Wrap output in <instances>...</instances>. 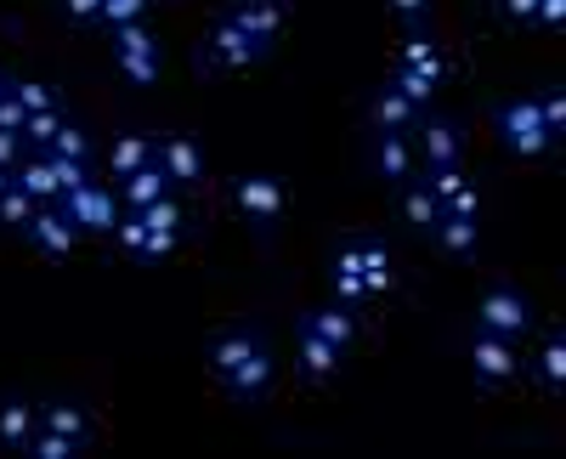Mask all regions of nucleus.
Listing matches in <instances>:
<instances>
[{"label":"nucleus","instance_id":"f257e3e1","mask_svg":"<svg viewBox=\"0 0 566 459\" xmlns=\"http://www.w3.org/2000/svg\"><path fill=\"white\" fill-rule=\"evenodd\" d=\"M210 363H216V380L239 397V403H255L272 380V352H266V335L239 324V330H227L216 346H210Z\"/></svg>","mask_w":566,"mask_h":459},{"label":"nucleus","instance_id":"f03ea898","mask_svg":"<svg viewBox=\"0 0 566 459\" xmlns=\"http://www.w3.org/2000/svg\"><path fill=\"white\" fill-rule=\"evenodd\" d=\"M493 119H499V136H504V148L510 154H549L555 148V136L544 131V119H538V108H533V97H515V103H499L493 108Z\"/></svg>","mask_w":566,"mask_h":459},{"label":"nucleus","instance_id":"7ed1b4c3","mask_svg":"<svg viewBox=\"0 0 566 459\" xmlns=\"http://www.w3.org/2000/svg\"><path fill=\"white\" fill-rule=\"evenodd\" d=\"M261 52L250 45V34L239 29V18L232 12H221L216 18V29H210V40L199 45V69H244V63H255Z\"/></svg>","mask_w":566,"mask_h":459},{"label":"nucleus","instance_id":"20e7f679","mask_svg":"<svg viewBox=\"0 0 566 459\" xmlns=\"http://www.w3.org/2000/svg\"><path fill=\"white\" fill-rule=\"evenodd\" d=\"M476 324L493 330V335H504V341H515V335L533 330V301L522 290H488L482 306H476Z\"/></svg>","mask_w":566,"mask_h":459},{"label":"nucleus","instance_id":"39448f33","mask_svg":"<svg viewBox=\"0 0 566 459\" xmlns=\"http://www.w3.org/2000/svg\"><path fill=\"white\" fill-rule=\"evenodd\" d=\"M114 63L136 80V85H148V80H159V40L142 29V23H125V29H114Z\"/></svg>","mask_w":566,"mask_h":459},{"label":"nucleus","instance_id":"423d86ee","mask_svg":"<svg viewBox=\"0 0 566 459\" xmlns=\"http://www.w3.org/2000/svg\"><path fill=\"white\" fill-rule=\"evenodd\" d=\"M63 216L80 227V233H114V221H119L114 194H108V188H97V181H85V188L63 194Z\"/></svg>","mask_w":566,"mask_h":459},{"label":"nucleus","instance_id":"0eeeda50","mask_svg":"<svg viewBox=\"0 0 566 459\" xmlns=\"http://www.w3.org/2000/svg\"><path fill=\"white\" fill-rule=\"evenodd\" d=\"M470 369H476V380L482 386H499V380H510L515 375V341H504V335H493V330H470Z\"/></svg>","mask_w":566,"mask_h":459},{"label":"nucleus","instance_id":"6e6552de","mask_svg":"<svg viewBox=\"0 0 566 459\" xmlns=\"http://www.w3.org/2000/svg\"><path fill=\"white\" fill-rule=\"evenodd\" d=\"M23 239H29L40 255H69L74 239H80V227L63 216V205H34V216L23 221Z\"/></svg>","mask_w":566,"mask_h":459},{"label":"nucleus","instance_id":"1a4fd4ad","mask_svg":"<svg viewBox=\"0 0 566 459\" xmlns=\"http://www.w3.org/2000/svg\"><path fill=\"white\" fill-rule=\"evenodd\" d=\"M154 165H159L170 181H199V176H205L199 143H193V136H181V131H170V136H159V143H154Z\"/></svg>","mask_w":566,"mask_h":459},{"label":"nucleus","instance_id":"9d476101","mask_svg":"<svg viewBox=\"0 0 566 459\" xmlns=\"http://www.w3.org/2000/svg\"><path fill=\"white\" fill-rule=\"evenodd\" d=\"M232 199H239V210L255 216V221H277V210H283V181H277V176H239V181H232Z\"/></svg>","mask_w":566,"mask_h":459},{"label":"nucleus","instance_id":"9b49d317","mask_svg":"<svg viewBox=\"0 0 566 459\" xmlns=\"http://www.w3.org/2000/svg\"><path fill=\"white\" fill-rule=\"evenodd\" d=\"M40 431L63 437L74 453L91 442V420H85V408H80V403H69V397H57V403H45V408H40Z\"/></svg>","mask_w":566,"mask_h":459},{"label":"nucleus","instance_id":"f8f14e48","mask_svg":"<svg viewBox=\"0 0 566 459\" xmlns=\"http://www.w3.org/2000/svg\"><path fill=\"white\" fill-rule=\"evenodd\" d=\"M170 188H176V181H170L159 165H142V170L119 176V199H125V210H148V205L170 199Z\"/></svg>","mask_w":566,"mask_h":459},{"label":"nucleus","instance_id":"ddd939ff","mask_svg":"<svg viewBox=\"0 0 566 459\" xmlns=\"http://www.w3.org/2000/svg\"><path fill=\"white\" fill-rule=\"evenodd\" d=\"M368 119H374V131H413L419 125V103H408L397 85H380L368 97Z\"/></svg>","mask_w":566,"mask_h":459},{"label":"nucleus","instance_id":"4468645a","mask_svg":"<svg viewBox=\"0 0 566 459\" xmlns=\"http://www.w3.org/2000/svg\"><path fill=\"white\" fill-rule=\"evenodd\" d=\"M419 154H424V170L459 165V125L453 119H419Z\"/></svg>","mask_w":566,"mask_h":459},{"label":"nucleus","instance_id":"2eb2a0df","mask_svg":"<svg viewBox=\"0 0 566 459\" xmlns=\"http://www.w3.org/2000/svg\"><path fill=\"white\" fill-rule=\"evenodd\" d=\"M368 165L380 170L386 181H408L413 176V154H408V143H402V131H380L368 143Z\"/></svg>","mask_w":566,"mask_h":459},{"label":"nucleus","instance_id":"dca6fc26","mask_svg":"<svg viewBox=\"0 0 566 459\" xmlns=\"http://www.w3.org/2000/svg\"><path fill=\"white\" fill-rule=\"evenodd\" d=\"M232 18H239V29L250 34V45L266 58V45H272V34L283 23V0H250V7H232Z\"/></svg>","mask_w":566,"mask_h":459},{"label":"nucleus","instance_id":"f3484780","mask_svg":"<svg viewBox=\"0 0 566 459\" xmlns=\"http://www.w3.org/2000/svg\"><path fill=\"white\" fill-rule=\"evenodd\" d=\"M40 426V408L29 397H0V448H29Z\"/></svg>","mask_w":566,"mask_h":459},{"label":"nucleus","instance_id":"a211bd4d","mask_svg":"<svg viewBox=\"0 0 566 459\" xmlns=\"http://www.w3.org/2000/svg\"><path fill=\"white\" fill-rule=\"evenodd\" d=\"M12 181L34 199V205H52V199H63V188H57V176H52V165H45V154H29V159H18L12 165Z\"/></svg>","mask_w":566,"mask_h":459},{"label":"nucleus","instance_id":"6ab92c4d","mask_svg":"<svg viewBox=\"0 0 566 459\" xmlns=\"http://www.w3.org/2000/svg\"><path fill=\"white\" fill-rule=\"evenodd\" d=\"M142 221H148V255H165L176 239H181V205L176 199H159L142 210Z\"/></svg>","mask_w":566,"mask_h":459},{"label":"nucleus","instance_id":"aec40b11","mask_svg":"<svg viewBox=\"0 0 566 459\" xmlns=\"http://www.w3.org/2000/svg\"><path fill=\"white\" fill-rule=\"evenodd\" d=\"M328 284H335V301L357 306L368 290H363V267H357V244H340L335 261H328Z\"/></svg>","mask_w":566,"mask_h":459},{"label":"nucleus","instance_id":"412c9836","mask_svg":"<svg viewBox=\"0 0 566 459\" xmlns=\"http://www.w3.org/2000/svg\"><path fill=\"white\" fill-rule=\"evenodd\" d=\"M335 369H340V346L301 324V375L306 380H323V375H335Z\"/></svg>","mask_w":566,"mask_h":459},{"label":"nucleus","instance_id":"4be33fe9","mask_svg":"<svg viewBox=\"0 0 566 459\" xmlns=\"http://www.w3.org/2000/svg\"><path fill=\"white\" fill-rule=\"evenodd\" d=\"M301 324H306V330H317L323 341H335L340 352H346V341L357 335V317H352V306H346V301H335V306H317V312H306Z\"/></svg>","mask_w":566,"mask_h":459},{"label":"nucleus","instance_id":"5701e85b","mask_svg":"<svg viewBox=\"0 0 566 459\" xmlns=\"http://www.w3.org/2000/svg\"><path fill=\"white\" fill-rule=\"evenodd\" d=\"M108 165H114V176H130V170H142V165H154V136H142V131L114 136Z\"/></svg>","mask_w":566,"mask_h":459},{"label":"nucleus","instance_id":"b1692460","mask_svg":"<svg viewBox=\"0 0 566 459\" xmlns=\"http://www.w3.org/2000/svg\"><path fill=\"white\" fill-rule=\"evenodd\" d=\"M397 188H402V216L419 227V233H431V227H437V216H442V205H437V194L431 188H424V181H397Z\"/></svg>","mask_w":566,"mask_h":459},{"label":"nucleus","instance_id":"393cba45","mask_svg":"<svg viewBox=\"0 0 566 459\" xmlns=\"http://www.w3.org/2000/svg\"><path fill=\"white\" fill-rule=\"evenodd\" d=\"M437 244L448 250V255H476V221L470 216H437Z\"/></svg>","mask_w":566,"mask_h":459},{"label":"nucleus","instance_id":"a878e982","mask_svg":"<svg viewBox=\"0 0 566 459\" xmlns=\"http://www.w3.org/2000/svg\"><path fill=\"white\" fill-rule=\"evenodd\" d=\"M402 69H419V74L442 80V52H437V40L424 34V29H408V40H402Z\"/></svg>","mask_w":566,"mask_h":459},{"label":"nucleus","instance_id":"bb28decb","mask_svg":"<svg viewBox=\"0 0 566 459\" xmlns=\"http://www.w3.org/2000/svg\"><path fill=\"white\" fill-rule=\"evenodd\" d=\"M357 267H363V290H368V295H374V290H391V255H386V244L363 239V244H357Z\"/></svg>","mask_w":566,"mask_h":459},{"label":"nucleus","instance_id":"cd10ccee","mask_svg":"<svg viewBox=\"0 0 566 459\" xmlns=\"http://www.w3.org/2000/svg\"><path fill=\"white\" fill-rule=\"evenodd\" d=\"M538 380L549 392H560V380H566V346H560V335H544V346H538Z\"/></svg>","mask_w":566,"mask_h":459},{"label":"nucleus","instance_id":"c85d7f7f","mask_svg":"<svg viewBox=\"0 0 566 459\" xmlns=\"http://www.w3.org/2000/svg\"><path fill=\"white\" fill-rule=\"evenodd\" d=\"M391 85L402 91V97H408V103H419V108H424V103H431V91H437L442 80H431V74H419V69H402V63H397V74H391Z\"/></svg>","mask_w":566,"mask_h":459},{"label":"nucleus","instance_id":"c756f323","mask_svg":"<svg viewBox=\"0 0 566 459\" xmlns=\"http://www.w3.org/2000/svg\"><path fill=\"white\" fill-rule=\"evenodd\" d=\"M45 154H63V159H85L91 165V143H85V131L80 125H57V136H52V143H45Z\"/></svg>","mask_w":566,"mask_h":459},{"label":"nucleus","instance_id":"7c9ffc66","mask_svg":"<svg viewBox=\"0 0 566 459\" xmlns=\"http://www.w3.org/2000/svg\"><path fill=\"white\" fill-rule=\"evenodd\" d=\"M12 97L23 103V114H40V108H57V91L45 80H12Z\"/></svg>","mask_w":566,"mask_h":459},{"label":"nucleus","instance_id":"2f4dec72","mask_svg":"<svg viewBox=\"0 0 566 459\" xmlns=\"http://www.w3.org/2000/svg\"><path fill=\"white\" fill-rule=\"evenodd\" d=\"M114 239H119V250H130V255H148V221H142V210H130V216L114 221Z\"/></svg>","mask_w":566,"mask_h":459},{"label":"nucleus","instance_id":"473e14b6","mask_svg":"<svg viewBox=\"0 0 566 459\" xmlns=\"http://www.w3.org/2000/svg\"><path fill=\"white\" fill-rule=\"evenodd\" d=\"M533 108H538L544 131L560 136V125H566V91H560V85H544V97H533Z\"/></svg>","mask_w":566,"mask_h":459},{"label":"nucleus","instance_id":"72a5a7b5","mask_svg":"<svg viewBox=\"0 0 566 459\" xmlns=\"http://www.w3.org/2000/svg\"><path fill=\"white\" fill-rule=\"evenodd\" d=\"M142 18H148V0H103V12H97V23H108V29H125Z\"/></svg>","mask_w":566,"mask_h":459},{"label":"nucleus","instance_id":"f704fd0d","mask_svg":"<svg viewBox=\"0 0 566 459\" xmlns=\"http://www.w3.org/2000/svg\"><path fill=\"white\" fill-rule=\"evenodd\" d=\"M40 154H45V148H40ZM45 165H52V176H57V188H63V194H74V188H85V181H91V176H85V159L45 154Z\"/></svg>","mask_w":566,"mask_h":459},{"label":"nucleus","instance_id":"c9c22d12","mask_svg":"<svg viewBox=\"0 0 566 459\" xmlns=\"http://www.w3.org/2000/svg\"><path fill=\"white\" fill-rule=\"evenodd\" d=\"M57 125H63V114H57V108H40V114H29V119H23V143L45 148V143L57 136Z\"/></svg>","mask_w":566,"mask_h":459},{"label":"nucleus","instance_id":"e433bc0d","mask_svg":"<svg viewBox=\"0 0 566 459\" xmlns=\"http://www.w3.org/2000/svg\"><path fill=\"white\" fill-rule=\"evenodd\" d=\"M29 216H34V199H29V194L18 188V181H12V188L0 194V221H7V227H23Z\"/></svg>","mask_w":566,"mask_h":459},{"label":"nucleus","instance_id":"4c0bfd02","mask_svg":"<svg viewBox=\"0 0 566 459\" xmlns=\"http://www.w3.org/2000/svg\"><path fill=\"white\" fill-rule=\"evenodd\" d=\"M442 216H470V221H476V216H482V194L464 181L459 194H448V199H442Z\"/></svg>","mask_w":566,"mask_h":459},{"label":"nucleus","instance_id":"58836bf2","mask_svg":"<svg viewBox=\"0 0 566 459\" xmlns=\"http://www.w3.org/2000/svg\"><path fill=\"white\" fill-rule=\"evenodd\" d=\"M18 159H23V131H0V165L12 170Z\"/></svg>","mask_w":566,"mask_h":459},{"label":"nucleus","instance_id":"ea45409f","mask_svg":"<svg viewBox=\"0 0 566 459\" xmlns=\"http://www.w3.org/2000/svg\"><path fill=\"white\" fill-rule=\"evenodd\" d=\"M63 12H69L74 23H97V12H103V0H63Z\"/></svg>","mask_w":566,"mask_h":459},{"label":"nucleus","instance_id":"a19ab883","mask_svg":"<svg viewBox=\"0 0 566 459\" xmlns=\"http://www.w3.org/2000/svg\"><path fill=\"white\" fill-rule=\"evenodd\" d=\"M533 18H538V23H560V18H566V0H538Z\"/></svg>","mask_w":566,"mask_h":459},{"label":"nucleus","instance_id":"79ce46f5","mask_svg":"<svg viewBox=\"0 0 566 459\" xmlns=\"http://www.w3.org/2000/svg\"><path fill=\"white\" fill-rule=\"evenodd\" d=\"M499 7H504L510 18H533V12H538V0H499Z\"/></svg>","mask_w":566,"mask_h":459},{"label":"nucleus","instance_id":"37998d69","mask_svg":"<svg viewBox=\"0 0 566 459\" xmlns=\"http://www.w3.org/2000/svg\"><path fill=\"white\" fill-rule=\"evenodd\" d=\"M391 7H397V12L408 18V23H419V12H424V7H431V0H391Z\"/></svg>","mask_w":566,"mask_h":459},{"label":"nucleus","instance_id":"c03bdc74","mask_svg":"<svg viewBox=\"0 0 566 459\" xmlns=\"http://www.w3.org/2000/svg\"><path fill=\"white\" fill-rule=\"evenodd\" d=\"M7 188H12V170H7V165H0V194H7Z\"/></svg>","mask_w":566,"mask_h":459},{"label":"nucleus","instance_id":"a18cd8bd","mask_svg":"<svg viewBox=\"0 0 566 459\" xmlns=\"http://www.w3.org/2000/svg\"><path fill=\"white\" fill-rule=\"evenodd\" d=\"M7 85H12V80H7V74H0V91H7Z\"/></svg>","mask_w":566,"mask_h":459}]
</instances>
